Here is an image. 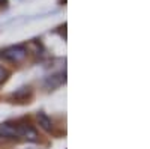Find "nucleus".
<instances>
[{
  "label": "nucleus",
  "instance_id": "f257e3e1",
  "mask_svg": "<svg viewBox=\"0 0 150 149\" xmlns=\"http://www.w3.org/2000/svg\"><path fill=\"white\" fill-rule=\"evenodd\" d=\"M26 54H27V51L24 47L14 45V47H9V48L3 50V51L0 53V57L8 60V62H20L26 57Z\"/></svg>",
  "mask_w": 150,
  "mask_h": 149
},
{
  "label": "nucleus",
  "instance_id": "f03ea898",
  "mask_svg": "<svg viewBox=\"0 0 150 149\" xmlns=\"http://www.w3.org/2000/svg\"><path fill=\"white\" fill-rule=\"evenodd\" d=\"M21 133L18 127H14L11 123H2L0 125V137H6V139H15L20 137Z\"/></svg>",
  "mask_w": 150,
  "mask_h": 149
},
{
  "label": "nucleus",
  "instance_id": "7ed1b4c3",
  "mask_svg": "<svg viewBox=\"0 0 150 149\" xmlns=\"http://www.w3.org/2000/svg\"><path fill=\"white\" fill-rule=\"evenodd\" d=\"M20 133H21L23 137H26L30 142H36L38 140V133L32 127H23V128H20Z\"/></svg>",
  "mask_w": 150,
  "mask_h": 149
},
{
  "label": "nucleus",
  "instance_id": "20e7f679",
  "mask_svg": "<svg viewBox=\"0 0 150 149\" xmlns=\"http://www.w3.org/2000/svg\"><path fill=\"white\" fill-rule=\"evenodd\" d=\"M38 122H39V125H41L45 131H51V128H53L51 119H50L45 113H38Z\"/></svg>",
  "mask_w": 150,
  "mask_h": 149
},
{
  "label": "nucleus",
  "instance_id": "39448f33",
  "mask_svg": "<svg viewBox=\"0 0 150 149\" xmlns=\"http://www.w3.org/2000/svg\"><path fill=\"white\" fill-rule=\"evenodd\" d=\"M9 76V74H8V71L3 68V66H0V83H2L3 80H6V77Z\"/></svg>",
  "mask_w": 150,
  "mask_h": 149
},
{
  "label": "nucleus",
  "instance_id": "423d86ee",
  "mask_svg": "<svg viewBox=\"0 0 150 149\" xmlns=\"http://www.w3.org/2000/svg\"><path fill=\"white\" fill-rule=\"evenodd\" d=\"M8 3V0H0V6H5Z\"/></svg>",
  "mask_w": 150,
  "mask_h": 149
}]
</instances>
